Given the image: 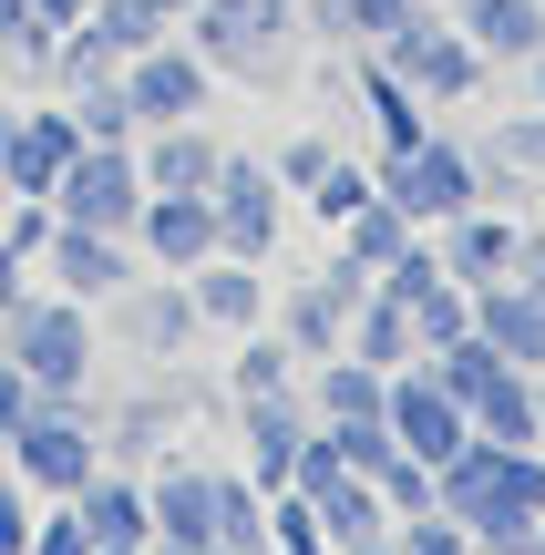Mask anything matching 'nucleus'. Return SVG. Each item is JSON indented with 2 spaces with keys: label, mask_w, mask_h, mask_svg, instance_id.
<instances>
[{
  "label": "nucleus",
  "mask_w": 545,
  "mask_h": 555,
  "mask_svg": "<svg viewBox=\"0 0 545 555\" xmlns=\"http://www.w3.org/2000/svg\"><path fill=\"white\" fill-rule=\"evenodd\" d=\"M432 504H443L484 555H525L535 525H545V442H484V433H464V453L432 474Z\"/></svg>",
  "instance_id": "obj_1"
},
{
  "label": "nucleus",
  "mask_w": 545,
  "mask_h": 555,
  "mask_svg": "<svg viewBox=\"0 0 545 555\" xmlns=\"http://www.w3.org/2000/svg\"><path fill=\"white\" fill-rule=\"evenodd\" d=\"M176 31L206 52V73H217V82H247V93H288L299 62H309L299 0H196Z\"/></svg>",
  "instance_id": "obj_2"
},
{
  "label": "nucleus",
  "mask_w": 545,
  "mask_h": 555,
  "mask_svg": "<svg viewBox=\"0 0 545 555\" xmlns=\"http://www.w3.org/2000/svg\"><path fill=\"white\" fill-rule=\"evenodd\" d=\"M371 52H381L391 73H402L412 93L432 103V114H453V103H473V93H484V82H494V62H484V52H473V41H464V21H453L443 0H412V11L391 21L381 41H371Z\"/></svg>",
  "instance_id": "obj_3"
},
{
  "label": "nucleus",
  "mask_w": 545,
  "mask_h": 555,
  "mask_svg": "<svg viewBox=\"0 0 545 555\" xmlns=\"http://www.w3.org/2000/svg\"><path fill=\"white\" fill-rule=\"evenodd\" d=\"M11 360L52 401H82L93 391V360H103V309H82V298H62V288H31L11 309Z\"/></svg>",
  "instance_id": "obj_4"
},
{
  "label": "nucleus",
  "mask_w": 545,
  "mask_h": 555,
  "mask_svg": "<svg viewBox=\"0 0 545 555\" xmlns=\"http://www.w3.org/2000/svg\"><path fill=\"white\" fill-rule=\"evenodd\" d=\"M381 196L402 206L423 237H432V227H453L464 206H484V165H473V134H443V124H432L412 155H381Z\"/></svg>",
  "instance_id": "obj_5"
},
{
  "label": "nucleus",
  "mask_w": 545,
  "mask_h": 555,
  "mask_svg": "<svg viewBox=\"0 0 545 555\" xmlns=\"http://www.w3.org/2000/svg\"><path fill=\"white\" fill-rule=\"evenodd\" d=\"M11 474L31 483L41 504L82 494V483L103 474V433H93V422H82V401H52V391H41L31 412L11 422Z\"/></svg>",
  "instance_id": "obj_6"
},
{
  "label": "nucleus",
  "mask_w": 545,
  "mask_h": 555,
  "mask_svg": "<svg viewBox=\"0 0 545 555\" xmlns=\"http://www.w3.org/2000/svg\"><path fill=\"white\" fill-rule=\"evenodd\" d=\"M103 309H114V339L134 350V371H165V360H185V350L206 339V319H196V288H185L176 268H155V278H124V288L103 298Z\"/></svg>",
  "instance_id": "obj_7"
},
{
  "label": "nucleus",
  "mask_w": 545,
  "mask_h": 555,
  "mask_svg": "<svg viewBox=\"0 0 545 555\" xmlns=\"http://www.w3.org/2000/svg\"><path fill=\"white\" fill-rule=\"evenodd\" d=\"M206 206H217V258H258V268L278 258V237H288V185L268 176V155H237V144H226Z\"/></svg>",
  "instance_id": "obj_8"
},
{
  "label": "nucleus",
  "mask_w": 545,
  "mask_h": 555,
  "mask_svg": "<svg viewBox=\"0 0 545 555\" xmlns=\"http://www.w3.org/2000/svg\"><path fill=\"white\" fill-rule=\"evenodd\" d=\"M52 217L62 227H103V237H134V217H144L134 144H82V155L62 165V185H52Z\"/></svg>",
  "instance_id": "obj_9"
},
{
  "label": "nucleus",
  "mask_w": 545,
  "mask_h": 555,
  "mask_svg": "<svg viewBox=\"0 0 545 555\" xmlns=\"http://www.w3.org/2000/svg\"><path fill=\"white\" fill-rule=\"evenodd\" d=\"M124 103H134V134H144V124L217 114V73H206V52L185 31H165V41H144V52L124 62Z\"/></svg>",
  "instance_id": "obj_10"
},
{
  "label": "nucleus",
  "mask_w": 545,
  "mask_h": 555,
  "mask_svg": "<svg viewBox=\"0 0 545 555\" xmlns=\"http://www.w3.org/2000/svg\"><path fill=\"white\" fill-rule=\"evenodd\" d=\"M361 298H371V278L350 268L340 247H329V258L309 268L299 288L278 298V309H268V330H278V339H288V350H299V360H329V350H340V339H350V309H361Z\"/></svg>",
  "instance_id": "obj_11"
},
{
  "label": "nucleus",
  "mask_w": 545,
  "mask_h": 555,
  "mask_svg": "<svg viewBox=\"0 0 545 555\" xmlns=\"http://www.w3.org/2000/svg\"><path fill=\"white\" fill-rule=\"evenodd\" d=\"M134 268H144V258H134V237H103V227H62V217H52V247L31 258V278H41V288L82 298V309H103V298H114Z\"/></svg>",
  "instance_id": "obj_12"
},
{
  "label": "nucleus",
  "mask_w": 545,
  "mask_h": 555,
  "mask_svg": "<svg viewBox=\"0 0 545 555\" xmlns=\"http://www.w3.org/2000/svg\"><path fill=\"white\" fill-rule=\"evenodd\" d=\"M237 412V474L258 483V494H278L288 474H299V442H309V391H268V401H226Z\"/></svg>",
  "instance_id": "obj_13"
},
{
  "label": "nucleus",
  "mask_w": 545,
  "mask_h": 555,
  "mask_svg": "<svg viewBox=\"0 0 545 555\" xmlns=\"http://www.w3.org/2000/svg\"><path fill=\"white\" fill-rule=\"evenodd\" d=\"M381 412H391V442H402V453H423L432 474H443V463L464 453V433H473L464 401H453L423 360H402V371H391V401H381Z\"/></svg>",
  "instance_id": "obj_14"
},
{
  "label": "nucleus",
  "mask_w": 545,
  "mask_h": 555,
  "mask_svg": "<svg viewBox=\"0 0 545 555\" xmlns=\"http://www.w3.org/2000/svg\"><path fill=\"white\" fill-rule=\"evenodd\" d=\"M134 165H144V185H155V196H206V185H217V165H226V134H217V114L144 124V134H134Z\"/></svg>",
  "instance_id": "obj_15"
},
{
  "label": "nucleus",
  "mask_w": 545,
  "mask_h": 555,
  "mask_svg": "<svg viewBox=\"0 0 545 555\" xmlns=\"http://www.w3.org/2000/svg\"><path fill=\"white\" fill-rule=\"evenodd\" d=\"M144 515L165 545H217V463L206 453H165L144 474Z\"/></svg>",
  "instance_id": "obj_16"
},
{
  "label": "nucleus",
  "mask_w": 545,
  "mask_h": 555,
  "mask_svg": "<svg viewBox=\"0 0 545 555\" xmlns=\"http://www.w3.org/2000/svg\"><path fill=\"white\" fill-rule=\"evenodd\" d=\"M134 258L144 268H206L217 258V206L206 196H155V185H144V217H134Z\"/></svg>",
  "instance_id": "obj_17"
},
{
  "label": "nucleus",
  "mask_w": 545,
  "mask_h": 555,
  "mask_svg": "<svg viewBox=\"0 0 545 555\" xmlns=\"http://www.w3.org/2000/svg\"><path fill=\"white\" fill-rule=\"evenodd\" d=\"M185 288H196V319H206L217 339L268 330V309H278V288H268L258 258H206V268H185Z\"/></svg>",
  "instance_id": "obj_18"
},
{
  "label": "nucleus",
  "mask_w": 545,
  "mask_h": 555,
  "mask_svg": "<svg viewBox=\"0 0 545 555\" xmlns=\"http://www.w3.org/2000/svg\"><path fill=\"white\" fill-rule=\"evenodd\" d=\"M515 237H525V217H515V206H464L453 227H432V247H443V268L464 278V288L515 278Z\"/></svg>",
  "instance_id": "obj_19"
},
{
  "label": "nucleus",
  "mask_w": 545,
  "mask_h": 555,
  "mask_svg": "<svg viewBox=\"0 0 545 555\" xmlns=\"http://www.w3.org/2000/svg\"><path fill=\"white\" fill-rule=\"evenodd\" d=\"M453 21H464V41L494 73H525L545 52V0H453Z\"/></svg>",
  "instance_id": "obj_20"
},
{
  "label": "nucleus",
  "mask_w": 545,
  "mask_h": 555,
  "mask_svg": "<svg viewBox=\"0 0 545 555\" xmlns=\"http://www.w3.org/2000/svg\"><path fill=\"white\" fill-rule=\"evenodd\" d=\"M473 330L494 339V350L515 360V371H545V298L525 278H494V288H473Z\"/></svg>",
  "instance_id": "obj_21"
},
{
  "label": "nucleus",
  "mask_w": 545,
  "mask_h": 555,
  "mask_svg": "<svg viewBox=\"0 0 545 555\" xmlns=\"http://www.w3.org/2000/svg\"><path fill=\"white\" fill-rule=\"evenodd\" d=\"M73 515L93 525V545H155V515H144V474L134 463H103V474L73 494Z\"/></svg>",
  "instance_id": "obj_22"
},
{
  "label": "nucleus",
  "mask_w": 545,
  "mask_h": 555,
  "mask_svg": "<svg viewBox=\"0 0 545 555\" xmlns=\"http://www.w3.org/2000/svg\"><path fill=\"white\" fill-rule=\"evenodd\" d=\"M299 391H309V412H320V422H371V412L391 401V371L329 350V360H309V371H299Z\"/></svg>",
  "instance_id": "obj_23"
},
{
  "label": "nucleus",
  "mask_w": 545,
  "mask_h": 555,
  "mask_svg": "<svg viewBox=\"0 0 545 555\" xmlns=\"http://www.w3.org/2000/svg\"><path fill=\"white\" fill-rule=\"evenodd\" d=\"M464 422L484 442H545V401H535V371H494L484 391L464 401Z\"/></svg>",
  "instance_id": "obj_24"
},
{
  "label": "nucleus",
  "mask_w": 545,
  "mask_h": 555,
  "mask_svg": "<svg viewBox=\"0 0 545 555\" xmlns=\"http://www.w3.org/2000/svg\"><path fill=\"white\" fill-rule=\"evenodd\" d=\"M350 360H371V371H402V360H423V339H412V309L391 288H371L361 309H350V339H340Z\"/></svg>",
  "instance_id": "obj_25"
},
{
  "label": "nucleus",
  "mask_w": 545,
  "mask_h": 555,
  "mask_svg": "<svg viewBox=\"0 0 545 555\" xmlns=\"http://www.w3.org/2000/svg\"><path fill=\"white\" fill-rule=\"evenodd\" d=\"M299 371H309V360L288 350L278 330H247V339H237V360L217 371V391H226V401H268V391H299Z\"/></svg>",
  "instance_id": "obj_26"
},
{
  "label": "nucleus",
  "mask_w": 545,
  "mask_h": 555,
  "mask_svg": "<svg viewBox=\"0 0 545 555\" xmlns=\"http://www.w3.org/2000/svg\"><path fill=\"white\" fill-rule=\"evenodd\" d=\"M309 504H320V535L329 545H361V535H381V525H391V504H381V483H371V474L309 483Z\"/></svg>",
  "instance_id": "obj_27"
},
{
  "label": "nucleus",
  "mask_w": 545,
  "mask_h": 555,
  "mask_svg": "<svg viewBox=\"0 0 545 555\" xmlns=\"http://www.w3.org/2000/svg\"><path fill=\"white\" fill-rule=\"evenodd\" d=\"M412 237H423V227H412V217H402V206H391V196H371V206H361V217H350V227H340V258H350V268H361V278H381V268H391V258H402V247H412Z\"/></svg>",
  "instance_id": "obj_28"
},
{
  "label": "nucleus",
  "mask_w": 545,
  "mask_h": 555,
  "mask_svg": "<svg viewBox=\"0 0 545 555\" xmlns=\"http://www.w3.org/2000/svg\"><path fill=\"white\" fill-rule=\"evenodd\" d=\"M371 196H381V165H350V155H340V165H329V176H320V185H309V196H299V217H320L329 237H340V227L361 217Z\"/></svg>",
  "instance_id": "obj_29"
},
{
  "label": "nucleus",
  "mask_w": 545,
  "mask_h": 555,
  "mask_svg": "<svg viewBox=\"0 0 545 555\" xmlns=\"http://www.w3.org/2000/svg\"><path fill=\"white\" fill-rule=\"evenodd\" d=\"M473 330V288H464V278H432V288L423 298H412V339H423V350H453V339H464Z\"/></svg>",
  "instance_id": "obj_30"
},
{
  "label": "nucleus",
  "mask_w": 545,
  "mask_h": 555,
  "mask_svg": "<svg viewBox=\"0 0 545 555\" xmlns=\"http://www.w3.org/2000/svg\"><path fill=\"white\" fill-rule=\"evenodd\" d=\"M73 103V124H82V144H134V103H124V73H103V82H82V93H62Z\"/></svg>",
  "instance_id": "obj_31"
},
{
  "label": "nucleus",
  "mask_w": 545,
  "mask_h": 555,
  "mask_svg": "<svg viewBox=\"0 0 545 555\" xmlns=\"http://www.w3.org/2000/svg\"><path fill=\"white\" fill-rule=\"evenodd\" d=\"M329 165H340V144H329V134H309V124H299V134H278V155H268V176H278L288 196H309V185H320Z\"/></svg>",
  "instance_id": "obj_32"
},
{
  "label": "nucleus",
  "mask_w": 545,
  "mask_h": 555,
  "mask_svg": "<svg viewBox=\"0 0 545 555\" xmlns=\"http://www.w3.org/2000/svg\"><path fill=\"white\" fill-rule=\"evenodd\" d=\"M391 545H402V555H484V545L464 535V525L443 515V504H423V515H402V525H391Z\"/></svg>",
  "instance_id": "obj_33"
},
{
  "label": "nucleus",
  "mask_w": 545,
  "mask_h": 555,
  "mask_svg": "<svg viewBox=\"0 0 545 555\" xmlns=\"http://www.w3.org/2000/svg\"><path fill=\"white\" fill-rule=\"evenodd\" d=\"M371 483H381L391 525H402V515H423V504H432V463H423V453H391V463H381Z\"/></svg>",
  "instance_id": "obj_34"
},
{
  "label": "nucleus",
  "mask_w": 545,
  "mask_h": 555,
  "mask_svg": "<svg viewBox=\"0 0 545 555\" xmlns=\"http://www.w3.org/2000/svg\"><path fill=\"white\" fill-rule=\"evenodd\" d=\"M31 525H41V494L0 463V555H31Z\"/></svg>",
  "instance_id": "obj_35"
},
{
  "label": "nucleus",
  "mask_w": 545,
  "mask_h": 555,
  "mask_svg": "<svg viewBox=\"0 0 545 555\" xmlns=\"http://www.w3.org/2000/svg\"><path fill=\"white\" fill-rule=\"evenodd\" d=\"M31 401H41V380H31V371H21V360H0V433H11V422H21V412H31Z\"/></svg>",
  "instance_id": "obj_36"
},
{
  "label": "nucleus",
  "mask_w": 545,
  "mask_h": 555,
  "mask_svg": "<svg viewBox=\"0 0 545 555\" xmlns=\"http://www.w3.org/2000/svg\"><path fill=\"white\" fill-rule=\"evenodd\" d=\"M515 278L545 298V217H525V237H515Z\"/></svg>",
  "instance_id": "obj_37"
},
{
  "label": "nucleus",
  "mask_w": 545,
  "mask_h": 555,
  "mask_svg": "<svg viewBox=\"0 0 545 555\" xmlns=\"http://www.w3.org/2000/svg\"><path fill=\"white\" fill-rule=\"evenodd\" d=\"M134 11H144V21H155V31H176V21H185V11H196V0H134Z\"/></svg>",
  "instance_id": "obj_38"
},
{
  "label": "nucleus",
  "mask_w": 545,
  "mask_h": 555,
  "mask_svg": "<svg viewBox=\"0 0 545 555\" xmlns=\"http://www.w3.org/2000/svg\"><path fill=\"white\" fill-rule=\"evenodd\" d=\"M31 11H41V21H52V31H62V21H82V11H93V0H31Z\"/></svg>",
  "instance_id": "obj_39"
},
{
  "label": "nucleus",
  "mask_w": 545,
  "mask_h": 555,
  "mask_svg": "<svg viewBox=\"0 0 545 555\" xmlns=\"http://www.w3.org/2000/svg\"><path fill=\"white\" fill-rule=\"evenodd\" d=\"M340 555H402V545H391V525H381V535H361V545H340Z\"/></svg>",
  "instance_id": "obj_40"
},
{
  "label": "nucleus",
  "mask_w": 545,
  "mask_h": 555,
  "mask_svg": "<svg viewBox=\"0 0 545 555\" xmlns=\"http://www.w3.org/2000/svg\"><path fill=\"white\" fill-rule=\"evenodd\" d=\"M525 103H535V114H545V52L525 62Z\"/></svg>",
  "instance_id": "obj_41"
},
{
  "label": "nucleus",
  "mask_w": 545,
  "mask_h": 555,
  "mask_svg": "<svg viewBox=\"0 0 545 555\" xmlns=\"http://www.w3.org/2000/svg\"><path fill=\"white\" fill-rule=\"evenodd\" d=\"M144 555H217V545H165V535H155V545H144Z\"/></svg>",
  "instance_id": "obj_42"
},
{
  "label": "nucleus",
  "mask_w": 545,
  "mask_h": 555,
  "mask_svg": "<svg viewBox=\"0 0 545 555\" xmlns=\"http://www.w3.org/2000/svg\"><path fill=\"white\" fill-rule=\"evenodd\" d=\"M0 360H11V309H0Z\"/></svg>",
  "instance_id": "obj_43"
},
{
  "label": "nucleus",
  "mask_w": 545,
  "mask_h": 555,
  "mask_svg": "<svg viewBox=\"0 0 545 555\" xmlns=\"http://www.w3.org/2000/svg\"><path fill=\"white\" fill-rule=\"evenodd\" d=\"M93 555H144V545H93Z\"/></svg>",
  "instance_id": "obj_44"
},
{
  "label": "nucleus",
  "mask_w": 545,
  "mask_h": 555,
  "mask_svg": "<svg viewBox=\"0 0 545 555\" xmlns=\"http://www.w3.org/2000/svg\"><path fill=\"white\" fill-rule=\"evenodd\" d=\"M0 206H11V165H0Z\"/></svg>",
  "instance_id": "obj_45"
},
{
  "label": "nucleus",
  "mask_w": 545,
  "mask_h": 555,
  "mask_svg": "<svg viewBox=\"0 0 545 555\" xmlns=\"http://www.w3.org/2000/svg\"><path fill=\"white\" fill-rule=\"evenodd\" d=\"M525 555H545V525H535V545H525Z\"/></svg>",
  "instance_id": "obj_46"
},
{
  "label": "nucleus",
  "mask_w": 545,
  "mask_h": 555,
  "mask_svg": "<svg viewBox=\"0 0 545 555\" xmlns=\"http://www.w3.org/2000/svg\"><path fill=\"white\" fill-rule=\"evenodd\" d=\"M0 463H11V433H0Z\"/></svg>",
  "instance_id": "obj_47"
},
{
  "label": "nucleus",
  "mask_w": 545,
  "mask_h": 555,
  "mask_svg": "<svg viewBox=\"0 0 545 555\" xmlns=\"http://www.w3.org/2000/svg\"><path fill=\"white\" fill-rule=\"evenodd\" d=\"M535 217H545V185H535Z\"/></svg>",
  "instance_id": "obj_48"
},
{
  "label": "nucleus",
  "mask_w": 545,
  "mask_h": 555,
  "mask_svg": "<svg viewBox=\"0 0 545 555\" xmlns=\"http://www.w3.org/2000/svg\"><path fill=\"white\" fill-rule=\"evenodd\" d=\"M309 555H340V545H309Z\"/></svg>",
  "instance_id": "obj_49"
},
{
  "label": "nucleus",
  "mask_w": 545,
  "mask_h": 555,
  "mask_svg": "<svg viewBox=\"0 0 545 555\" xmlns=\"http://www.w3.org/2000/svg\"><path fill=\"white\" fill-rule=\"evenodd\" d=\"M535 401H545V371H535Z\"/></svg>",
  "instance_id": "obj_50"
},
{
  "label": "nucleus",
  "mask_w": 545,
  "mask_h": 555,
  "mask_svg": "<svg viewBox=\"0 0 545 555\" xmlns=\"http://www.w3.org/2000/svg\"><path fill=\"white\" fill-rule=\"evenodd\" d=\"M443 11H453V0H443Z\"/></svg>",
  "instance_id": "obj_51"
}]
</instances>
